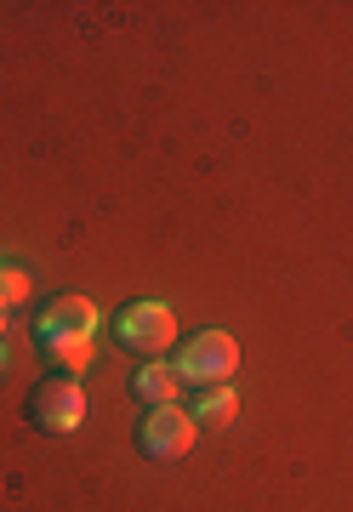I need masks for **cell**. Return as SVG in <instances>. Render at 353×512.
I'll return each instance as SVG.
<instances>
[{
	"label": "cell",
	"mask_w": 353,
	"mask_h": 512,
	"mask_svg": "<svg viewBox=\"0 0 353 512\" xmlns=\"http://www.w3.org/2000/svg\"><path fill=\"white\" fill-rule=\"evenodd\" d=\"M97 308L86 302V296H57L52 308L40 313V325H35V336H40V353L52 359L57 370H69V376H80V370L97 359Z\"/></svg>",
	"instance_id": "obj_1"
},
{
	"label": "cell",
	"mask_w": 353,
	"mask_h": 512,
	"mask_svg": "<svg viewBox=\"0 0 353 512\" xmlns=\"http://www.w3.org/2000/svg\"><path fill=\"white\" fill-rule=\"evenodd\" d=\"M240 370V342L228 336V330H200V336H188L183 353H177V382L188 387H228V376Z\"/></svg>",
	"instance_id": "obj_2"
},
{
	"label": "cell",
	"mask_w": 353,
	"mask_h": 512,
	"mask_svg": "<svg viewBox=\"0 0 353 512\" xmlns=\"http://www.w3.org/2000/svg\"><path fill=\"white\" fill-rule=\"evenodd\" d=\"M194 439H200V421H194V410H177V404H154L149 421H143V450H149L154 461H177L194 450Z\"/></svg>",
	"instance_id": "obj_3"
},
{
	"label": "cell",
	"mask_w": 353,
	"mask_h": 512,
	"mask_svg": "<svg viewBox=\"0 0 353 512\" xmlns=\"http://www.w3.org/2000/svg\"><path fill=\"white\" fill-rule=\"evenodd\" d=\"M120 342L137 353H166L177 342V313L166 302H131L120 313Z\"/></svg>",
	"instance_id": "obj_4"
},
{
	"label": "cell",
	"mask_w": 353,
	"mask_h": 512,
	"mask_svg": "<svg viewBox=\"0 0 353 512\" xmlns=\"http://www.w3.org/2000/svg\"><path fill=\"white\" fill-rule=\"evenodd\" d=\"M35 421L46 433H75L86 421V387L80 382H46L35 393Z\"/></svg>",
	"instance_id": "obj_5"
},
{
	"label": "cell",
	"mask_w": 353,
	"mask_h": 512,
	"mask_svg": "<svg viewBox=\"0 0 353 512\" xmlns=\"http://www.w3.org/2000/svg\"><path fill=\"white\" fill-rule=\"evenodd\" d=\"M131 387H137V399H149V410L154 404H177V365H143L137 376H131Z\"/></svg>",
	"instance_id": "obj_6"
},
{
	"label": "cell",
	"mask_w": 353,
	"mask_h": 512,
	"mask_svg": "<svg viewBox=\"0 0 353 512\" xmlns=\"http://www.w3.org/2000/svg\"><path fill=\"white\" fill-rule=\"evenodd\" d=\"M234 416H240V393L234 387H205L200 404H194V421L200 427H228Z\"/></svg>",
	"instance_id": "obj_7"
},
{
	"label": "cell",
	"mask_w": 353,
	"mask_h": 512,
	"mask_svg": "<svg viewBox=\"0 0 353 512\" xmlns=\"http://www.w3.org/2000/svg\"><path fill=\"white\" fill-rule=\"evenodd\" d=\"M18 302H29V274L0 262V308H18Z\"/></svg>",
	"instance_id": "obj_8"
},
{
	"label": "cell",
	"mask_w": 353,
	"mask_h": 512,
	"mask_svg": "<svg viewBox=\"0 0 353 512\" xmlns=\"http://www.w3.org/2000/svg\"><path fill=\"white\" fill-rule=\"evenodd\" d=\"M0 376H6V348H0Z\"/></svg>",
	"instance_id": "obj_9"
}]
</instances>
